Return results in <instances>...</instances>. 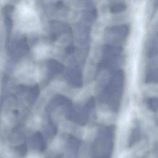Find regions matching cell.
<instances>
[{"instance_id":"3957f363","label":"cell","mask_w":158,"mask_h":158,"mask_svg":"<svg viewBox=\"0 0 158 158\" xmlns=\"http://www.w3.org/2000/svg\"><path fill=\"white\" fill-rule=\"evenodd\" d=\"M34 51L37 57L41 58L48 55L51 51V48L49 46L41 44L37 46Z\"/></svg>"},{"instance_id":"277c9868","label":"cell","mask_w":158,"mask_h":158,"mask_svg":"<svg viewBox=\"0 0 158 158\" xmlns=\"http://www.w3.org/2000/svg\"><path fill=\"white\" fill-rule=\"evenodd\" d=\"M141 132L138 127L134 128L132 132L130 138L129 144L130 146L138 142L140 139Z\"/></svg>"},{"instance_id":"52a82bcc","label":"cell","mask_w":158,"mask_h":158,"mask_svg":"<svg viewBox=\"0 0 158 158\" xmlns=\"http://www.w3.org/2000/svg\"><path fill=\"white\" fill-rule=\"evenodd\" d=\"M63 5V2L61 1H58L56 4V7L57 9H60L61 8Z\"/></svg>"},{"instance_id":"7a4b0ae2","label":"cell","mask_w":158,"mask_h":158,"mask_svg":"<svg viewBox=\"0 0 158 158\" xmlns=\"http://www.w3.org/2000/svg\"><path fill=\"white\" fill-rule=\"evenodd\" d=\"M30 141L31 144H33V146H36L40 152H44L47 148V145L45 141L40 132H37L30 138Z\"/></svg>"},{"instance_id":"ba28073f","label":"cell","mask_w":158,"mask_h":158,"mask_svg":"<svg viewBox=\"0 0 158 158\" xmlns=\"http://www.w3.org/2000/svg\"><path fill=\"white\" fill-rule=\"evenodd\" d=\"M153 4L155 9L158 8V0H153Z\"/></svg>"},{"instance_id":"6da1fadb","label":"cell","mask_w":158,"mask_h":158,"mask_svg":"<svg viewBox=\"0 0 158 158\" xmlns=\"http://www.w3.org/2000/svg\"><path fill=\"white\" fill-rule=\"evenodd\" d=\"M15 75L24 81H33L39 80L41 73L37 68L26 63L19 67L15 72Z\"/></svg>"},{"instance_id":"8992f818","label":"cell","mask_w":158,"mask_h":158,"mask_svg":"<svg viewBox=\"0 0 158 158\" xmlns=\"http://www.w3.org/2000/svg\"><path fill=\"white\" fill-rule=\"evenodd\" d=\"M14 7L10 5H6L2 9V12L4 16H10L14 10Z\"/></svg>"},{"instance_id":"5b68a950","label":"cell","mask_w":158,"mask_h":158,"mask_svg":"<svg viewBox=\"0 0 158 158\" xmlns=\"http://www.w3.org/2000/svg\"><path fill=\"white\" fill-rule=\"evenodd\" d=\"M147 104L148 108L153 111L158 110V98H149L147 101Z\"/></svg>"}]
</instances>
